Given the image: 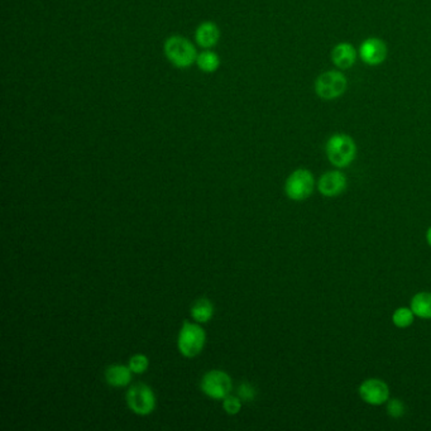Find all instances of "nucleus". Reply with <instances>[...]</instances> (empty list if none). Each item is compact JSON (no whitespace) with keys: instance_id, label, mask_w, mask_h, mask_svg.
Masks as SVG:
<instances>
[{"instance_id":"nucleus-4","label":"nucleus","mask_w":431,"mask_h":431,"mask_svg":"<svg viewBox=\"0 0 431 431\" xmlns=\"http://www.w3.org/2000/svg\"><path fill=\"white\" fill-rule=\"evenodd\" d=\"M348 80L340 71H325L315 81V93L324 100H334L347 91Z\"/></svg>"},{"instance_id":"nucleus-5","label":"nucleus","mask_w":431,"mask_h":431,"mask_svg":"<svg viewBox=\"0 0 431 431\" xmlns=\"http://www.w3.org/2000/svg\"><path fill=\"white\" fill-rule=\"evenodd\" d=\"M314 187V175L306 168H298L292 172L286 180L285 192L287 197L293 201H304L311 197Z\"/></svg>"},{"instance_id":"nucleus-15","label":"nucleus","mask_w":431,"mask_h":431,"mask_svg":"<svg viewBox=\"0 0 431 431\" xmlns=\"http://www.w3.org/2000/svg\"><path fill=\"white\" fill-rule=\"evenodd\" d=\"M191 315L197 323H208L214 315V305L208 298H200L191 307Z\"/></svg>"},{"instance_id":"nucleus-10","label":"nucleus","mask_w":431,"mask_h":431,"mask_svg":"<svg viewBox=\"0 0 431 431\" xmlns=\"http://www.w3.org/2000/svg\"><path fill=\"white\" fill-rule=\"evenodd\" d=\"M348 185L347 176L340 171H329L324 173L317 183V189L324 197H336L343 194Z\"/></svg>"},{"instance_id":"nucleus-19","label":"nucleus","mask_w":431,"mask_h":431,"mask_svg":"<svg viewBox=\"0 0 431 431\" xmlns=\"http://www.w3.org/2000/svg\"><path fill=\"white\" fill-rule=\"evenodd\" d=\"M241 401L238 396H227L223 402V407L229 415H237L241 411Z\"/></svg>"},{"instance_id":"nucleus-21","label":"nucleus","mask_w":431,"mask_h":431,"mask_svg":"<svg viewBox=\"0 0 431 431\" xmlns=\"http://www.w3.org/2000/svg\"><path fill=\"white\" fill-rule=\"evenodd\" d=\"M387 411H388V415H391L392 418H401L405 413V405L399 399H390L388 405H387Z\"/></svg>"},{"instance_id":"nucleus-20","label":"nucleus","mask_w":431,"mask_h":431,"mask_svg":"<svg viewBox=\"0 0 431 431\" xmlns=\"http://www.w3.org/2000/svg\"><path fill=\"white\" fill-rule=\"evenodd\" d=\"M238 397L243 401V402H252L256 399V390L252 385H249L248 382H243L238 387Z\"/></svg>"},{"instance_id":"nucleus-17","label":"nucleus","mask_w":431,"mask_h":431,"mask_svg":"<svg viewBox=\"0 0 431 431\" xmlns=\"http://www.w3.org/2000/svg\"><path fill=\"white\" fill-rule=\"evenodd\" d=\"M413 312H412L411 307H399L396 309L392 315V321L394 324V326L397 328H407L413 323Z\"/></svg>"},{"instance_id":"nucleus-14","label":"nucleus","mask_w":431,"mask_h":431,"mask_svg":"<svg viewBox=\"0 0 431 431\" xmlns=\"http://www.w3.org/2000/svg\"><path fill=\"white\" fill-rule=\"evenodd\" d=\"M412 312L421 319H431V292H418L411 300Z\"/></svg>"},{"instance_id":"nucleus-22","label":"nucleus","mask_w":431,"mask_h":431,"mask_svg":"<svg viewBox=\"0 0 431 431\" xmlns=\"http://www.w3.org/2000/svg\"><path fill=\"white\" fill-rule=\"evenodd\" d=\"M426 241L429 243V246L431 247V227L427 229V233H426Z\"/></svg>"},{"instance_id":"nucleus-8","label":"nucleus","mask_w":431,"mask_h":431,"mask_svg":"<svg viewBox=\"0 0 431 431\" xmlns=\"http://www.w3.org/2000/svg\"><path fill=\"white\" fill-rule=\"evenodd\" d=\"M358 392L361 399L369 405H383L390 399V388L385 380L378 378L363 380Z\"/></svg>"},{"instance_id":"nucleus-9","label":"nucleus","mask_w":431,"mask_h":431,"mask_svg":"<svg viewBox=\"0 0 431 431\" xmlns=\"http://www.w3.org/2000/svg\"><path fill=\"white\" fill-rule=\"evenodd\" d=\"M387 45L385 41L376 37H371L362 42L359 47V58L362 61L369 66H378L383 64L387 58Z\"/></svg>"},{"instance_id":"nucleus-1","label":"nucleus","mask_w":431,"mask_h":431,"mask_svg":"<svg viewBox=\"0 0 431 431\" xmlns=\"http://www.w3.org/2000/svg\"><path fill=\"white\" fill-rule=\"evenodd\" d=\"M326 157L330 164L338 168L350 165L357 156V145L348 134L336 133L330 137L325 146Z\"/></svg>"},{"instance_id":"nucleus-13","label":"nucleus","mask_w":431,"mask_h":431,"mask_svg":"<svg viewBox=\"0 0 431 431\" xmlns=\"http://www.w3.org/2000/svg\"><path fill=\"white\" fill-rule=\"evenodd\" d=\"M132 369L121 364H113L105 371V380L109 386H128L132 380Z\"/></svg>"},{"instance_id":"nucleus-3","label":"nucleus","mask_w":431,"mask_h":431,"mask_svg":"<svg viewBox=\"0 0 431 431\" xmlns=\"http://www.w3.org/2000/svg\"><path fill=\"white\" fill-rule=\"evenodd\" d=\"M206 342V334L197 324L185 321L178 334V350L187 358H194L201 353Z\"/></svg>"},{"instance_id":"nucleus-11","label":"nucleus","mask_w":431,"mask_h":431,"mask_svg":"<svg viewBox=\"0 0 431 431\" xmlns=\"http://www.w3.org/2000/svg\"><path fill=\"white\" fill-rule=\"evenodd\" d=\"M358 58V52L354 48V46L342 42L331 50V61L340 70L350 69L355 64Z\"/></svg>"},{"instance_id":"nucleus-2","label":"nucleus","mask_w":431,"mask_h":431,"mask_svg":"<svg viewBox=\"0 0 431 431\" xmlns=\"http://www.w3.org/2000/svg\"><path fill=\"white\" fill-rule=\"evenodd\" d=\"M164 50L167 60L178 69L190 67L191 65L197 62L199 55L195 46L181 36H172L166 39Z\"/></svg>"},{"instance_id":"nucleus-7","label":"nucleus","mask_w":431,"mask_h":431,"mask_svg":"<svg viewBox=\"0 0 431 431\" xmlns=\"http://www.w3.org/2000/svg\"><path fill=\"white\" fill-rule=\"evenodd\" d=\"M232 378L223 371H210L201 380L203 392L214 399H224L232 391Z\"/></svg>"},{"instance_id":"nucleus-18","label":"nucleus","mask_w":431,"mask_h":431,"mask_svg":"<svg viewBox=\"0 0 431 431\" xmlns=\"http://www.w3.org/2000/svg\"><path fill=\"white\" fill-rule=\"evenodd\" d=\"M150 366V362L145 354H135L129 361V368L133 373H145Z\"/></svg>"},{"instance_id":"nucleus-16","label":"nucleus","mask_w":431,"mask_h":431,"mask_svg":"<svg viewBox=\"0 0 431 431\" xmlns=\"http://www.w3.org/2000/svg\"><path fill=\"white\" fill-rule=\"evenodd\" d=\"M197 65L199 66V69L204 72H214V71L218 70V67L220 65V60H219V56L216 55V52L206 50V51L197 55Z\"/></svg>"},{"instance_id":"nucleus-12","label":"nucleus","mask_w":431,"mask_h":431,"mask_svg":"<svg viewBox=\"0 0 431 431\" xmlns=\"http://www.w3.org/2000/svg\"><path fill=\"white\" fill-rule=\"evenodd\" d=\"M195 39H197V45L201 46L204 48H211L219 42L220 31L216 23L204 22L197 27Z\"/></svg>"},{"instance_id":"nucleus-6","label":"nucleus","mask_w":431,"mask_h":431,"mask_svg":"<svg viewBox=\"0 0 431 431\" xmlns=\"http://www.w3.org/2000/svg\"><path fill=\"white\" fill-rule=\"evenodd\" d=\"M127 404L134 413L146 416L156 409V396L151 387L145 383H135L128 390Z\"/></svg>"}]
</instances>
